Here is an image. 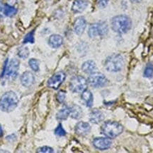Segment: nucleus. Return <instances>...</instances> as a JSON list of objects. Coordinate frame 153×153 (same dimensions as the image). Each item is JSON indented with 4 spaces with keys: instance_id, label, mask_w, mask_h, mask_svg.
I'll use <instances>...</instances> for the list:
<instances>
[{
    "instance_id": "obj_1",
    "label": "nucleus",
    "mask_w": 153,
    "mask_h": 153,
    "mask_svg": "<svg viewBox=\"0 0 153 153\" xmlns=\"http://www.w3.org/2000/svg\"><path fill=\"white\" fill-rule=\"evenodd\" d=\"M19 98L13 91H8L0 97V109L4 112L9 113L17 107Z\"/></svg>"
},
{
    "instance_id": "obj_2",
    "label": "nucleus",
    "mask_w": 153,
    "mask_h": 153,
    "mask_svg": "<svg viewBox=\"0 0 153 153\" xmlns=\"http://www.w3.org/2000/svg\"><path fill=\"white\" fill-rule=\"evenodd\" d=\"M132 26V21L128 16L118 15L113 17L111 20V28L113 30L119 34L126 33Z\"/></svg>"
},
{
    "instance_id": "obj_3",
    "label": "nucleus",
    "mask_w": 153,
    "mask_h": 153,
    "mask_svg": "<svg viewBox=\"0 0 153 153\" xmlns=\"http://www.w3.org/2000/svg\"><path fill=\"white\" fill-rule=\"evenodd\" d=\"M123 131V127L116 121H108L101 126V132L109 138H115L121 134Z\"/></svg>"
},
{
    "instance_id": "obj_4",
    "label": "nucleus",
    "mask_w": 153,
    "mask_h": 153,
    "mask_svg": "<svg viewBox=\"0 0 153 153\" xmlns=\"http://www.w3.org/2000/svg\"><path fill=\"white\" fill-rule=\"evenodd\" d=\"M124 66L123 56L118 54H113L108 56L105 61L104 66L108 71L118 72L122 69Z\"/></svg>"
},
{
    "instance_id": "obj_5",
    "label": "nucleus",
    "mask_w": 153,
    "mask_h": 153,
    "mask_svg": "<svg viewBox=\"0 0 153 153\" xmlns=\"http://www.w3.org/2000/svg\"><path fill=\"white\" fill-rule=\"evenodd\" d=\"M109 31L108 25L106 22H99L92 24L88 30V35L91 38L97 36H104Z\"/></svg>"
},
{
    "instance_id": "obj_6",
    "label": "nucleus",
    "mask_w": 153,
    "mask_h": 153,
    "mask_svg": "<svg viewBox=\"0 0 153 153\" xmlns=\"http://www.w3.org/2000/svg\"><path fill=\"white\" fill-rule=\"evenodd\" d=\"M87 80L82 76H75L71 78L70 82V89L73 93H82L87 88Z\"/></svg>"
},
{
    "instance_id": "obj_7",
    "label": "nucleus",
    "mask_w": 153,
    "mask_h": 153,
    "mask_svg": "<svg viewBox=\"0 0 153 153\" xmlns=\"http://www.w3.org/2000/svg\"><path fill=\"white\" fill-rule=\"evenodd\" d=\"M87 83L92 87L101 88L106 85L109 83V80L103 74L94 72L89 76L87 79Z\"/></svg>"
},
{
    "instance_id": "obj_8",
    "label": "nucleus",
    "mask_w": 153,
    "mask_h": 153,
    "mask_svg": "<svg viewBox=\"0 0 153 153\" xmlns=\"http://www.w3.org/2000/svg\"><path fill=\"white\" fill-rule=\"evenodd\" d=\"M19 61L16 59H12L10 62H8L4 74V76L7 79L13 80L16 78L19 69Z\"/></svg>"
},
{
    "instance_id": "obj_9",
    "label": "nucleus",
    "mask_w": 153,
    "mask_h": 153,
    "mask_svg": "<svg viewBox=\"0 0 153 153\" xmlns=\"http://www.w3.org/2000/svg\"><path fill=\"white\" fill-rule=\"evenodd\" d=\"M66 75L63 71H59L53 74L47 81L48 87L54 90H58L65 80Z\"/></svg>"
},
{
    "instance_id": "obj_10",
    "label": "nucleus",
    "mask_w": 153,
    "mask_h": 153,
    "mask_svg": "<svg viewBox=\"0 0 153 153\" xmlns=\"http://www.w3.org/2000/svg\"><path fill=\"white\" fill-rule=\"evenodd\" d=\"M92 144L95 148L100 150H105L111 148V141L106 138H95L92 141Z\"/></svg>"
},
{
    "instance_id": "obj_11",
    "label": "nucleus",
    "mask_w": 153,
    "mask_h": 153,
    "mask_svg": "<svg viewBox=\"0 0 153 153\" xmlns=\"http://www.w3.org/2000/svg\"><path fill=\"white\" fill-rule=\"evenodd\" d=\"M87 27V21L82 16L76 18L73 24V30L77 35H81Z\"/></svg>"
},
{
    "instance_id": "obj_12",
    "label": "nucleus",
    "mask_w": 153,
    "mask_h": 153,
    "mask_svg": "<svg viewBox=\"0 0 153 153\" xmlns=\"http://www.w3.org/2000/svg\"><path fill=\"white\" fill-rule=\"evenodd\" d=\"M74 131H75L76 134L78 135V136H85L91 131V126H90L89 123L84 122V121H80L75 126Z\"/></svg>"
},
{
    "instance_id": "obj_13",
    "label": "nucleus",
    "mask_w": 153,
    "mask_h": 153,
    "mask_svg": "<svg viewBox=\"0 0 153 153\" xmlns=\"http://www.w3.org/2000/svg\"><path fill=\"white\" fill-rule=\"evenodd\" d=\"M35 82V76L32 72L26 71L21 76V83L26 88H29Z\"/></svg>"
},
{
    "instance_id": "obj_14",
    "label": "nucleus",
    "mask_w": 153,
    "mask_h": 153,
    "mask_svg": "<svg viewBox=\"0 0 153 153\" xmlns=\"http://www.w3.org/2000/svg\"><path fill=\"white\" fill-rule=\"evenodd\" d=\"M0 12L8 17H12L17 12V9L9 4L3 3L0 0Z\"/></svg>"
},
{
    "instance_id": "obj_15",
    "label": "nucleus",
    "mask_w": 153,
    "mask_h": 153,
    "mask_svg": "<svg viewBox=\"0 0 153 153\" xmlns=\"http://www.w3.org/2000/svg\"><path fill=\"white\" fill-rule=\"evenodd\" d=\"M87 0H74L72 5V11L74 13H82L88 6Z\"/></svg>"
},
{
    "instance_id": "obj_16",
    "label": "nucleus",
    "mask_w": 153,
    "mask_h": 153,
    "mask_svg": "<svg viewBox=\"0 0 153 153\" xmlns=\"http://www.w3.org/2000/svg\"><path fill=\"white\" fill-rule=\"evenodd\" d=\"M63 43V38L61 35L58 34H54L50 35L48 39V44L51 48H58L62 45Z\"/></svg>"
},
{
    "instance_id": "obj_17",
    "label": "nucleus",
    "mask_w": 153,
    "mask_h": 153,
    "mask_svg": "<svg viewBox=\"0 0 153 153\" xmlns=\"http://www.w3.org/2000/svg\"><path fill=\"white\" fill-rule=\"evenodd\" d=\"M104 114L99 109H93L89 114V120L93 123H99L104 120Z\"/></svg>"
},
{
    "instance_id": "obj_18",
    "label": "nucleus",
    "mask_w": 153,
    "mask_h": 153,
    "mask_svg": "<svg viewBox=\"0 0 153 153\" xmlns=\"http://www.w3.org/2000/svg\"><path fill=\"white\" fill-rule=\"evenodd\" d=\"M82 70L83 71L84 73L87 74H92L94 73L96 70H97V66H96L95 62L92 60H89L84 62L82 66Z\"/></svg>"
},
{
    "instance_id": "obj_19",
    "label": "nucleus",
    "mask_w": 153,
    "mask_h": 153,
    "mask_svg": "<svg viewBox=\"0 0 153 153\" xmlns=\"http://www.w3.org/2000/svg\"><path fill=\"white\" fill-rule=\"evenodd\" d=\"M70 111H71V109H70V107L66 105L64 106V107H62L61 109H60V110L58 111V112L57 113L56 119L60 121L66 120V119L68 118V117L70 115Z\"/></svg>"
},
{
    "instance_id": "obj_20",
    "label": "nucleus",
    "mask_w": 153,
    "mask_h": 153,
    "mask_svg": "<svg viewBox=\"0 0 153 153\" xmlns=\"http://www.w3.org/2000/svg\"><path fill=\"white\" fill-rule=\"evenodd\" d=\"M82 99L88 107H92V105H93L94 99H93V95H92L91 91H89V90L86 89L85 91L82 92Z\"/></svg>"
},
{
    "instance_id": "obj_21",
    "label": "nucleus",
    "mask_w": 153,
    "mask_h": 153,
    "mask_svg": "<svg viewBox=\"0 0 153 153\" xmlns=\"http://www.w3.org/2000/svg\"><path fill=\"white\" fill-rule=\"evenodd\" d=\"M71 111H70V116L72 119H79L82 117V109L80 106L74 105L70 107Z\"/></svg>"
},
{
    "instance_id": "obj_22",
    "label": "nucleus",
    "mask_w": 153,
    "mask_h": 153,
    "mask_svg": "<svg viewBox=\"0 0 153 153\" xmlns=\"http://www.w3.org/2000/svg\"><path fill=\"white\" fill-rule=\"evenodd\" d=\"M29 50L27 47H20L17 51V54L21 59H26L29 56Z\"/></svg>"
},
{
    "instance_id": "obj_23",
    "label": "nucleus",
    "mask_w": 153,
    "mask_h": 153,
    "mask_svg": "<svg viewBox=\"0 0 153 153\" xmlns=\"http://www.w3.org/2000/svg\"><path fill=\"white\" fill-rule=\"evenodd\" d=\"M153 76V65L152 63H148L147 64L144 71V77L151 78Z\"/></svg>"
},
{
    "instance_id": "obj_24",
    "label": "nucleus",
    "mask_w": 153,
    "mask_h": 153,
    "mask_svg": "<svg viewBox=\"0 0 153 153\" xmlns=\"http://www.w3.org/2000/svg\"><path fill=\"white\" fill-rule=\"evenodd\" d=\"M28 65L31 69L35 72L38 71L39 69H40V68H39V62L36 59H29Z\"/></svg>"
},
{
    "instance_id": "obj_25",
    "label": "nucleus",
    "mask_w": 153,
    "mask_h": 153,
    "mask_svg": "<svg viewBox=\"0 0 153 153\" xmlns=\"http://www.w3.org/2000/svg\"><path fill=\"white\" fill-rule=\"evenodd\" d=\"M23 42L24 44H26V43H34V30L31 31L28 34L26 35L24 38H23Z\"/></svg>"
},
{
    "instance_id": "obj_26",
    "label": "nucleus",
    "mask_w": 153,
    "mask_h": 153,
    "mask_svg": "<svg viewBox=\"0 0 153 153\" xmlns=\"http://www.w3.org/2000/svg\"><path fill=\"white\" fill-rule=\"evenodd\" d=\"M55 134L57 135L58 136H64L66 135V131H64V129L62 127V124H59L57 128L55 129Z\"/></svg>"
},
{
    "instance_id": "obj_27",
    "label": "nucleus",
    "mask_w": 153,
    "mask_h": 153,
    "mask_svg": "<svg viewBox=\"0 0 153 153\" xmlns=\"http://www.w3.org/2000/svg\"><path fill=\"white\" fill-rule=\"evenodd\" d=\"M65 97H66L65 92L62 91H59L56 95L57 101H58L59 103H63L64 100H65Z\"/></svg>"
},
{
    "instance_id": "obj_28",
    "label": "nucleus",
    "mask_w": 153,
    "mask_h": 153,
    "mask_svg": "<svg viewBox=\"0 0 153 153\" xmlns=\"http://www.w3.org/2000/svg\"><path fill=\"white\" fill-rule=\"evenodd\" d=\"M54 150L53 149L50 147L48 146H43L40 147V148H38L37 150V152H40V153H52L53 152Z\"/></svg>"
},
{
    "instance_id": "obj_29",
    "label": "nucleus",
    "mask_w": 153,
    "mask_h": 153,
    "mask_svg": "<svg viewBox=\"0 0 153 153\" xmlns=\"http://www.w3.org/2000/svg\"><path fill=\"white\" fill-rule=\"evenodd\" d=\"M109 0H97V4L100 9H104L106 7Z\"/></svg>"
},
{
    "instance_id": "obj_30",
    "label": "nucleus",
    "mask_w": 153,
    "mask_h": 153,
    "mask_svg": "<svg viewBox=\"0 0 153 153\" xmlns=\"http://www.w3.org/2000/svg\"><path fill=\"white\" fill-rule=\"evenodd\" d=\"M7 1L9 4L13 6V5H14L16 3L17 0H7Z\"/></svg>"
},
{
    "instance_id": "obj_31",
    "label": "nucleus",
    "mask_w": 153,
    "mask_h": 153,
    "mask_svg": "<svg viewBox=\"0 0 153 153\" xmlns=\"http://www.w3.org/2000/svg\"><path fill=\"white\" fill-rule=\"evenodd\" d=\"M2 136H3V129L1 124H0V138H2Z\"/></svg>"
},
{
    "instance_id": "obj_32",
    "label": "nucleus",
    "mask_w": 153,
    "mask_h": 153,
    "mask_svg": "<svg viewBox=\"0 0 153 153\" xmlns=\"http://www.w3.org/2000/svg\"><path fill=\"white\" fill-rule=\"evenodd\" d=\"M130 1L133 3H140L142 0H130Z\"/></svg>"
}]
</instances>
